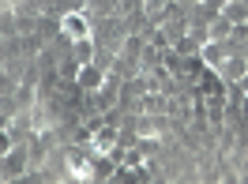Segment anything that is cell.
I'll use <instances>...</instances> for the list:
<instances>
[{
	"instance_id": "7a4b0ae2",
	"label": "cell",
	"mask_w": 248,
	"mask_h": 184,
	"mask_svg": "<svg viewBox=\"0 0 248 184\" xmlns=\"http://www.w3.org/2000/svg\"><path fill=\"white\" fill-rule=\"evenodd\" d=\"M109 147H113V132H102L98 136V151H109Z\"/></svg>"
},
{
	"instance_id": "6da1fadb",
	"label": "cell",
	"mask_w": 248,
	"mask_h": 184,
	"mask_svg": "<svg viewBox=\"0 0 248 184\" xmlns=\"http://www.w3.org/2000/svg\"><path fill=\"white\" fill-rule=\"evenodd\" d=\"M64 34L72 42H87V19L83 15H64Z\"/></svg>"
},
{
	"instance_id": "3957f363",
	"label": "cell",
	"mask_w": 248,
	"mask_h": 184,
	"mask_svg": "<svg viewBox=\"0 0 248 184\" xmlns=\"http://www.w3.org/2000/svg\"><path fill=\"white\" fill-rule=\"evenodd\" d=\"M8 147H12V143H8V136H0V154H8Z\"/></svg>"
}]
</instances>
